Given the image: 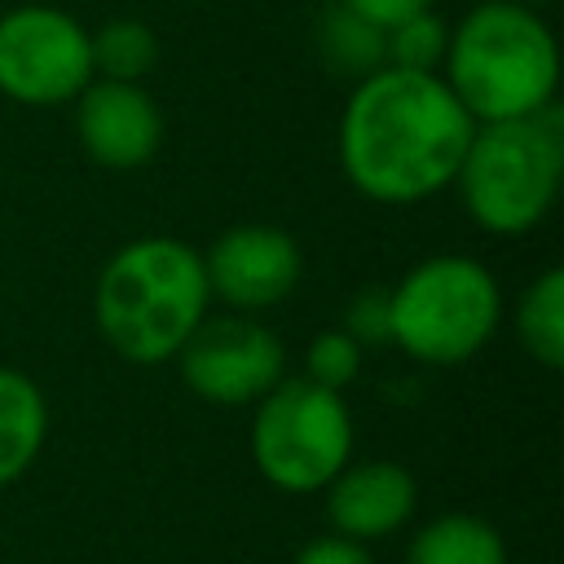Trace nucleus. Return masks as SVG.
I'll use <instances>...</instances> for the list:
<instances>
[{
  "instance_id": "obj_7",
  "label": "nucleus",
  "mask_w": 564,
  "mask_h": 564,
  "mask_svg": "<svg viewBox=\"0 0 564 564\" xmlns=\"http://www.w3.org/2000/svg\"><path fill=\"white\" fill-rule=\"evenodd\" d=\"M93 79L88 26L57 4L0 13V97L18 106H70Z\"/></svg>"
},
{
  "instance_id": "obj_5",
  "label": "nucleus",
  "mask_w": 564,
  "mask_h": 564,
  "mask_svg": "<svg viewBox=\"0 0 564 564\" xmlns=\"http://www.w3.org/2000/svg\"><path fill=\"white\" fill-rule=\"evenodd\" d=\"M502 322V286L476 256L441 251L410 264L388 291V344L419 366L471 361Z\"/></svg>"
},
{
  "instance_id": "obj_1",
  "label": "nucleus",
  "mask_w": 564,
  "mask_h": 564,
  "mask_svg": "<svg viewBox=\"0 0 564 564\" xmlns=\"http://www.w3.org/2000/svg\"><path fill=\"white\" fill-rule=\"evenodd\" d=\"M476 119L436 70L379 66L344 101L335 154L348 185L383 207H414L454 185Z\"/></svg>"
},
{
  "instance_id": "obj_19",
  "label": "nucleus",
  "mask_w": 564,
  "mask_h": 564,
  "mask_svg": "<svg viewBox=\"0 0 564 564\" xmlns=\"http://www.w3.org/2000/svg\"><path fill=\"white\" fill-rule=\"evenodd\" d=\"M344 330L361 344H388V286H366L348 308H344Z\"/></svg>"
},
{
  "instance_id": "obj_20",
  "label": "nucleus",
  "mask_w": 564,
  "mask_h": 564,
  "mask_svg": "<svg viewBox=\"0 0 564 564\" xmlns=\"http://www.w3.org/2000/svg\"><path fill=\"white\" fill-rule=\"evenodd\" d=\"M291 564H375V555L366 551V542H352V538H339V533H326V538H313L295 551Z\"/></svg>"
},
{
  "instance_id": "obj_13",
  "label": "nucleus",
  "mask_w": 564,
  "mask_h": 564,
  "mask_svg": "<svg viewBox=\"0 0 564 564\" xmlns=\"http://www.w3.org/2000/svg\"><path fill=\"white\" fill-rule=\"evenodd\" d=\"M405 564H507V538L476 511H441L414 529Z\"/></svg>"
},
{
  "instance_id": "obj_4",
  "label": "nucleus",
  "mask_w": 564,
  "mask_h": 564,
  "mask_svg": "<svg viewBox=\"0 0 564 564\" xmlns=\"http://www.w3.org/2000/svg\"><path fill=\"white\" fill-rule=\"evenodd\" d=\"M564 181V123L560 110L529 119L476 123L454 189L471 225L494 238H520L546 220Z\"/></svg>"
},
{
  "instance_id": "obj_22",
  "label": "nucleus",
  "mask_w": 564,
  "mask_h": 564,
  "mask_svg": "<svg viewBox=\"0 0 564 564\" xmlns=\"http://www.w3.org/2000/svg\"><path fill=\"white\" fill-rule=\"evenodd\" d=\"M516 4H533V9H538V4H546V0H516Z\"/></svg>"
},
{
  "instance_id": "obj_16",
  "label": "nucleus",
  "mask_w": 564,
  "mask_h": 564,
  "mask_svg": "<svg viewBox=\"0 0 564 564\" xmlns=\"http://www.w3.org/2000/svg\"><path fill=\"white\" fill-rule=\"evenodd\" d=\"M317 40H322V57H326L335 70H344V75H357V79H361V75L388 66V31H379L375 22L357 18V13L344 9V4H335V9L322 18Z\"/></svg>"
},
{
  "instance_id": "obj_3",
  "label": "nucleus",
  "mask_w": 564,
  "mask_h": 564,
  "mask_svg": "<svg viewBox=\"0 0 564 564\" xmlns=\"http://www.w3.org/2000/svg\"><path fill=\"white\" fill-rule=\"evenodd\" d=\"M436 75L476 123L529 119L555 106L560 44L533 4L485 0L449 26Z\"/></svg>"
},
{
  "instance_id": "obj_17",
  "label": "nucleus",
  "mask_w": 564,
  "mask_h": 564,
  "mask_svg": "<svg viewBox=\"0 0 564 564\" xmlns=\"http://www.w3.org/2000/svg\"><path fill=\"white\" fill-rule=\"evenodd\" d=\"M449 44V22L436 9H423L397 26H388V66L405 70H441Z\"/></svg>"
},
{
  "instance_id": "obj_15",
  "label": "nucleus",
  "mask_w": 564,
  "mask_h": 564,
  "mask_svg": "<svg viewBox=\"0 0 564 564\" xmlns=\"http://www.w3.org/2000/svg\"><path fill=\"white\" fill-rule=\"evenodd\" d=\"M88 48H93V75L101 79L141 84L159 62V40L141 18H110L106 26L88 31Z\"/></svg>"
},
{
  "instance_id": "obj_14",
  "label": "nucleus",
  "mask_w": 564,
  "mask_h": 564,
  "mask_svg": "<svg viewBox=\"0 0 564 564\" xmlns=\"http://www.w3.org/2000/svg\"><path fill=\"white\" fill-rule=\"evenodd\" d=\"M516 339L542 366H564V269H542L516 300Z\"/></svg>"
},
{
  "instance_id": "obj_18",
  "label": "nucleus",
  "mask_w": 564,
  "mask_h": 564,
  "mask_svg": "<svg viewBox=\"0 0 564 564\" xmlns=\"http://www.w3.org/2000/svg\"><path fill=\"white\" fill-rule=\"evenodd\" d=\"M361 352L366 348L344 326H330V330H322V335L308 339V348H304V375L313 383H322V388L344 392L361 375Z\"/></svg>"
},
{
  "instance_id": "obj_21",
  "label": "nucleus",
  "mask_w": 564,
  "mask_h": 564,
  "mask_svg": "<svg viewBox=\"0 0 564 564\" xmlns=\"http://www.w3.org/2000/svg\"><path fill=\"white\" fill-rule=\"evenodd\" d=\"M335 4L352 9L357 18L375 22L379 31H388V26H397V22H405V18L423 13V9H432V0H335Z\"/></svg>"
},
{
  "instance_id": "obj_8",
  "label": "nucleus",
  "mask_w": 564,
  "mask_h": 564,
  "mask_svg": "<svg viewBox=\"0 0 564 564\" xmlns=\"http://www.w3.org/2000/svg\"><path fill=\"white\" fill-rule=\"evenodd\" d=\"M172 361L185 388L207 405H256L286 375L282 339L260 317L229 308L207 313Z\"/></svg>"
},
{
  "instance_id": "obj_10",
  "label": "nucleus",
  "mask_w": 564,
  "mask_h": 564,
  "mask_svg": "<svg viewBox=\"0 0 564 564\" xmlns=\"http://www.w3.org/2000/svg\"><path fill=\"white\" fill-rule=\"evenodd\" d=\"M70 106L79 150L97 167L132 172L145 167L163 145V110L141 84L93 75Z\"/></svg>"
},
{
  "instance_id": "obj_2",
  "label": "nucleus",
  "mask_w": 564,
  "mask_h": 564,
  "mask_svg": "<svg viewBox=\"0 0 564 564\" xmlns=\"http://www.w3.org/2000/svg\"><path fill=\"white\" fill-rule=\"evenodd\" d=\"M212 313L203 251L181 238L145 234L123 242L97 273V335L132 366H163Z\"/></svg>"
},
{
  "instance_id": "obj_6",
  "label": "nucleus",
  "mask_w": 564,
  "mask_h": 564,
  "mask_svg": "<svg viewBox=\"0 0 564 564\" xmlns=\"http://www.w3.org/2000/svg\"><path fill=\"white\" fill-rule=\"evenodd\" d=\"M251 463L282 494L326 489L352 463V410L344 392L308 375H282L251 414Z\"/></svg>"
},
{
  "instance_id": "obj_11",
  "label": "nucleus",
  "mask_w": 564,
  "mask_h": 564,
  "mask_svg": "<svg viewBox=\"0 0 564 564\" xmlns=\"http://www.w3.org/2000/svg\"><path fill=\"white\" fill-rule=\"evenodd\" d=\"M414 511H419V485L410 467L388 463V458L344 463V471L326 485L330 529L352 542H379L405 529Z\"/></svg>"
},
{
  "instance_id": "obj_9",
  "label": "nucleus",
  "mask_w": 564,
  "mask_h": 564,
  "mask_svg": "<svg viewBox=\"0 0 564 564\" xmlns=\"http://www.w3.org/2000/svg\"><path fill=\"white\" fill-rule=\"evenodd\" d=\"M203 273L212 300L229 313L260 317L300 286L304 251L282 225H229L203 251Z\"/></svg>"
},
{
  "instance_id": "obj_12",
  "label": "nucleus",
  "mask_w": 564,
  "mask_h": 564,
  "mask_svg": "<svg viewBox=\"0 0 564 564\" xmlns=\"http://www.w3.org/2000/svg\"><path fill=\"white\" fill-rule=\"evenodd\" d=\"M48 436V401L31 375L0 366V489L18 485Z\"/></svg>"
}]
</instances>
